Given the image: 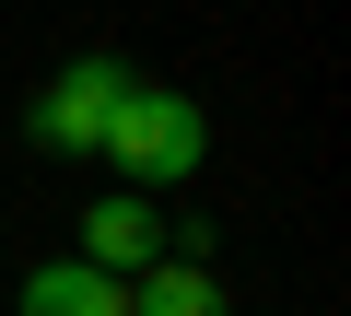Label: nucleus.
<instances>
[{
  "label": "nucleus",
  "mask_w": 351,
  "mask_h": 316,
  "mask_svg": "<svg viewBox=\"0 0 351 316\" xmlns=\"http://www.w3.org/2000/svg\"><path fill=\"white\" fill-rule=\"evenodd\" d=\"M94 152H117V176H129V188H176V176H199V152H211V117H199L188 94H152V82H129Z\"/></svg>",
  "instance_id": "1"
},
{
  "label": "nucleus",
  "mask_w": 351,
  "mask_h": 316,
  "mask_svg": "<svg viewBox=\"0 0 351 316\" xmlns=\"http://www.w3.org/2000/svg\"><path fill=\"white\" fill-rule=\"evenodd\" d=\"M129 316H223V293H211V269H199V258H152V269H141V293H129Z\"/></svg>",
  "instance_id": "5"
},
{
  "label": "nucleus",
  "mask_w": 351,
  "mask_h": 316,
  "mask_svg": "<svg viewBox=\"0 0 351 316\" xmlns=\"http://www.w3.org/2000/svg\"><path fill=\"white\" fill-rule=\"evenodd\" d=\"M24 316H129V281H117V269L59 258V269H36V281H24Z\"/></svg>",
  "instance_id": "4"
},
{
  "label": "nucleus",
  "mask_w": 351,
  "mask_h": 316,
  "mask_svg": "<svg viewBox=\"0 0 351 316\" xmlns=\"http://www.w3.org/2000/svg\"><path fill=\"white\" fill-rule=\"evenodd\" d=\"M117 94H129V71H117V59H71V71L36 94V141H47V152H94V141H106V117H117Z\"/></svg>",
  "instance_id": "2"
},
{
  "label": "nucleus",
  "mask_w": 351,
  "mask_h": 316,
  "mask_svg": "<svg viewBox=\"0 0 351 316\" xmlns=\"http://www.w3.org/2000/svg\"><path fill=\"white\" fill-rule=\"evenodd\" d=\"M152 258H164V223H152V199H141V188L82 211V269H152Z\"/></svg>",
  "instance_id": "3"
}]
</instances>
